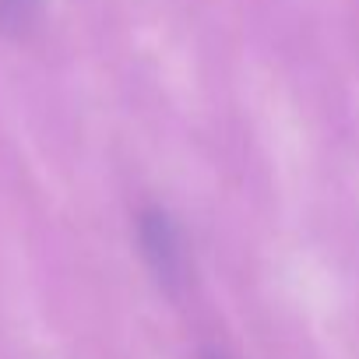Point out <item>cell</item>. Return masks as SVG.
<instances>
[{
	"label": "cell",
	"mask_w": 359,
	"mask_h": 359,
	"mask_svg": "<svg viewBox=\"0 0 359 359\" xmlns=\"http://www.w3.org/2000/svg\"><path fill=\"white\" fill-rule=\"evenodd\" d=\"M141 247H144V257H148L151 271L158 275V282L172 285L180 278V243L162 212H151L141 219Z\"/></svg>",
	"instance_id": "cell-1"
},
{
	"label": "cell",
	"mask_w": 359,
	"mask_h": 359,
	"mask_svg": "<svg viewBox=\"0 0 359 359\" xmlns=\"http://www.w3.org/2000/svg\"><path fill=\"white\" fill-rule=\"evenodd\" d=\"M36 4L39 0H0V25L11 29V32L25 29L36 15Z\"/></svg>",
	"instance_id": "cell-2"
}]
</instances>
